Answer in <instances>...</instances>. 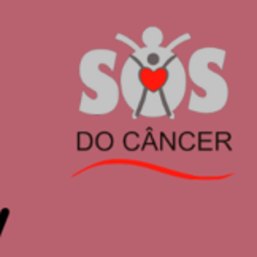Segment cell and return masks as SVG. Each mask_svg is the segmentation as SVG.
<instances>
[{
	"mask_svg": "<svg viewBox=\"0 0 257 257\" xmlns=\"http://www.w3.org/2000/svg\"><path fill=\"white\" fill-rule=\"evenodd\" d=\"M8 214H10V210H8V208H4L2 213H0V230H2V227H4V224H5V221H7Z\"/></svg>",
	"mask_w": 257,
	"mask_h": 257,
	"instance_id": "obj_1",
	"label": "cell"
}]
</instances>
